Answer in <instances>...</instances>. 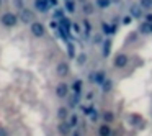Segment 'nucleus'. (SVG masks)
<instances>
[{
  "label": "nucleus",
  "mask_w": 152,
  "mask_h": 136,
  "mask_svg": "<svg viewBox=\"0 0 152 136\" xmlns=\"http://www.w3.org/2000/svg\"><path fill=\"white\" fill-rule=\"evenodd\" d=\"M0 21H2V25L7 28H13L15 25L18 23V15H15L13 12H5L4 15H2V18H0Z\"/></svg>",
  "instance_id": "f257e3e1"
},
{
  "label": "nucleus",
  "mask_w": 152,
  "mask_h": 136,
  "mask_svg": "<svg viewBox=\"0 0 152 136\" xmlns=\"http://www.w3.org/2000/svg\"><path fill=\"white\" fill-rule=\"evenodd\" d=\"M31 35L36 36V38H43L44 35H46L44 25L41 23V21H33V23H31Z\"/></svg>",
  "instance_id": "f03ea898"
},
{
  "label": "nucleus",
  "mask_w": 152,
  "mask_h": 136,
  "mask_svg": "<svg viewBox=\"0 0 152 136\" xmlns=\"http://www.w3.org/2000/svg\"><path fill=\"white\" fill-rule=\"evenodd\" d=\"M18 20L23 21V23H33L34 21V13L30 8H21L20 15H18Z\"/></svg>",
  "instance_id": "7ed1b4c3"
},
{
  "label": "nucleus",
  "mask_w": 152,
  "mask_h": 136,
  "mask_svg": "<svg viewBox=\"0 0 152 136\" xmlns=\"http://www.w3.org/2000/svg\"><path fill=\"white\" fill-rule=\"evenodd\" d=\"M126 64H128V56H126L124 53H119L115 56V61H113V66L118 67V69H121V67H124Z\"/></svg>",
  "instance_id": "20e7f679"
},
{
  "label": "nucleus",
  "mask_w": 152,
  "mask_h": 136,
  "mask_svg": "<svg viewBox=\"0 0 152 136\" xmlns=\"http://www.w3.org/2000/svg\"><path fill=\"white\" fill-rule=\"evenodd\" d=\"M67 93H69V85L67 84H59V85L56 87V95L59 97V99H66Z\"/></svg>",
  "instance_id": "39448f33"
},
{
  "label": "nucleus",
  "mask_w": 152,
  "mask_h": 136,
  "mask_svg": "<svg viewBox=\"0 0 152 136\" xmlns=\"http://www.w3.org/2000/svg\"><path fill=\"white\" fill-rule=\"evenodd\" d=\"M34 8L41 13H46L49 10V4H48V0H34Z\"/></svg>",
  "instance_id": "423d86ee"
},
{
  "label": "nucleus",
  "mask_w": 152,
  "mask_h": 136,
  "mask_svg": "<svg viewBox=\"0 0 152 136\" xmlns=\"http://www.w3.org/2000/svg\"><path fill=\"white\" fill-rule=\"evenodd\" d=\"M57 129H59V133L62 136H67L70 133V129H72V126H70L69 121H66V120H62V121L59 123V126H57Z\"/></svg>",
  "instance_id": "0eeeda50"
},
{
  "label": "nucleus",
  "mask_w": 152,
  "mask_h": 136,
  "mask_svg": "<svg viewBox=\"0 0 152 136\" xmlns=\"http://www.w3.org/2000/svg\"><path fill=\"white\" fill-rule=\"evenodd\" d=\"M56 71H57V74H59L61 77H66L67 74H69V64L67 62H59L57 67H56Z\"/></svg>",
  "instance_id": "6e6552de"
},
{
  "label": "nucleus",
  "mask_w": 152,
  "mask_h": 136,
  "mask_svg": "<svg viewBox=\"0 0 152 136\" xmlns=\"http://www.w3.org/2000/svg\"><path fill=\"white\" fill-rule=\"evenodd\" d=\"M98 136H111V126L108 123H103L98 126Z\"/></svg>",
  "instance_id": "1a4fd4ad"
},
{
  "label": "nucleus",
  "mask_w": 152,
  "mask_h": 136,
  "mask_svg": "<svg viewBox=\"0 0 152 136\" xmlns=\"http://www.w3.org/2000/svg\"><path fill=\"white\" fill-rule=\"evenodd\" d=\"M105 77H106L105 72H103V71H98V72H95V76H90V79H93L98 85H102V84L105 82Z\"/></svg>",
  "instance_id": "9d476101"
},
{
  "label": "nucleus",
  "mask_w": 152,
  "mask_h": 136,
  "mask_svg": "<svg viewBox=\"0 0 152 136\" xmlns=\"http://www.w3.org/2000/svg\"><path fill=\"white\" fill-rule=\"evenodd\" d=\"M57 118L62 121V120H67L69 118V110L66 108V107H61L59 110H57Z\"/></svg>",
  "instance_id": "9b49d317"
},
{
  "label": "nucleus",
  "mask_w": 152,
  "mask_h": 136,
  "mask_svg": "<svg viewBox=\"0 0 152 136\" xmlns=\"http://www.w3.org/2000/svg\"><path fill=\"white\" fill-rule=\"evenodd\" d=\"M82 87H83V82L80 79H77L75 82L72 84V90H74V93H77V95H79L80 92H82Z\"/></svg>",
  "instance_id": "f8f14e48"
},
{
  "label": "nucleus",
  "mask_w": 152,
  "mask_h": 136,
  "mask_svg": "<svg viewBox=\"0 0 152 136\" xmlns=\"http://www.w3.org/2000/svg\"><path fill=\"white\" fill-rule=\"evenodd\" d=\"M131 15L134 18H141L142 17V7L141 5H134V7L131 8Z\"/></svg>",
  "instance_id": "ddd939ff"
},
{
  "label": "nucleus",
  "mask_w": 152,
  "mask_h": 136,
  "mask_svg": "<svg viewBox=\"0 0 152 136\" xmlns=\"http://www.w3.org/2000/svg\"><path fill=\"white\" fill-rule=\"evenodd\" d=\"M82 10H83V13H85V15H92L93 12H95V8H93V5H92V4L85 2V4L82 5Z\"/></svg>",
  "instance_id": "4468645a"
},
{
  "label": "nucleus",
  "mask_w": 152,
  "mask_h": 136,
  "mask_svg": "<svg viewBox=\"0 0 152 136\" xmlns=\"http://www.w3.org/2000/svg\"><path fill=\"white\" fill-rule=\"evenodd\" d=\"M110 5H111V0H96V7H98V8H102V10L108 8Z\"/></svg>",
  "instance_id": "2eb2a0df"
},
{
  "label": "nucleus",
  "mask_w": 152,
  "mask_h": 136,
  "mask_svg": "<svg viewBox=\"0 0 152 136\" xmlns=\"http://www.w3.org/2000/svg\"><path fill=\"white\" fill-rule=\"evenodd\" d=\"M66 10L69 13H74L75 12V2L74 0H66Z\"/></svg>",
  "instance_id": "dca6fc26"
},
{
  "label": "nucleus",
  "mask_w": 152,
  "mask_h": 136,
  "mask_svg": "<svg viewBox=\"0 0 152 136\" xmlns=\"http://www.w3.org/2000/svg\"><path fill=\"white\" fill-rule=\"evenodd\" d=\"M103 120H105V123H110V121L115 120V115H113L111 112H105L103 113Z\"/></svg>",
  "instance_id": "f3484780"
},
{
  "label": "nucleus",
  "mask_w": 152,
  "mask_h": 136,
  "mask_svg": "<svg viewBox=\"0 0 152 136\" xmlns=\"http://www.w3.org/2000/svg\"><path fill=\"white\" fill-rule=\"evenodd\" d=\"M139 5L142 8H152V0H139Z\"/></svg>",
  "instance_id": "a211bd4d"
},
{
  "label": "nucleus",
  "mask_w": 152,
  "mask_h": 136,
  "mask_svg": "<svg viewBox=\"0 0 152 136\" xmlns=\"http://www.w3.org/2000/svg\"><path fill=\"white\" fill-rule=\"evenodd\" d=\"M13 7H15V8H18V10H21V8H25L23 0H13Z\"/></svg>",
  "instance_id": "6ab92c4d"
},
{
  "label": "nucleus",
  "mask_w": 152,
  "mask_h": 136,
  "mask_svg": "<svg viewBox=\"0 0 152 136\" xmlns=\"http://www.w3.org/2000/svg\"><path fill=\"white\" fill-rule=\"evenodd\" d=\"M69 123H70V126H77V123H79V118H77V115H72L70 116V120H69Z\"/></svg>",
  "instance_id": "aec40b11"
},
{
  "label": "nucleus",
  "mask_w": 152,
  "mask_h": 136,
  "mask_svg": "<svg viewBox=\"0 0 152 136\" xmlns=\"http://www.w3.org/2000/svg\"><path fill=\"white\" fill-rule=\"evenodd\" d=\"M102 85H103V90H105V92H108V90L113 87V82H110V80H106V82H103V84H102Z\"/></svg>",
  "instance_id": "412c9836"
},
{
  "label": "nucleus",
  "mask_w": 152,
  "mask_h": 136,
  "mask_svg": "<svg viewBox=\"0 0 152 136\" xmlns=\"http://www.w3.org/2000/svg\"><path fill=\"white\" fill-rule=\"evenodd\" d=\"M0 136H8L7 128H4V126H0Z\"/></svg>",
  "instance_id": "4be33fe9"
},
{
  "label": "nucleus",
  "mask_w": 152,
  "mask_h": 136,
  "mask_svg": "<svg viewBox=\"0 0 152 136\" xmlns=\"http://www.w3.org/2000/svg\"><path fill=\"white\" fill-rule=\"evenodd\" d=\"M85 61H87V56H85V54H80V56H79V64H83Z\"/></svg>",
  "instance_id": "5701e85b"
},
{
  "label": "nucleus",
  "mask_w": 152,
  "mask_h": 136,
  "mask_svg": "<svg viewBox=\"0 0 152 136\" xmlns=\"http://www.w3.org/2000/svg\"><path fill=\"white\" fill-rule=\"evenodd\" d=\"M108 48H110V41H106V43H105V49H103V54H105V56H108Z\"/></svg>",
  "instance_id": "b1692460"
},
{
  "label": "nucleus",
  "mask_w": 152,
  "mask_h": 136,
  "mask_svg": "<svg viewBox=\"0 0 152 136\" xmlns=\"http://www.w3.org/2000/svg\"><path fill=\"white\" fill-rule=\"evenodd\" d=\"M83 26H85V30H87V33H90V23L87 20H83Z\"/></svg>",
  "instance_id": "393cba45"
},
{
  "label": "nucleus",
  "mask_w": 152,
  "mask_h": 136,
  "mask_svg": "<svg viewBox=\"0 0 152 136\" xmlns=\"http://www.w3.org/2000/svg\"><path fill=\"white\" fill-rule=\"evenodd\" d=\"M123 23H124V25L131 23V17H126V18H123Z\"/></svg>",
  "instance_id": "a878e982"
},
{
  "label": "nucleus",
  "mask_w": 152,
  "mask_h": 136,
  "mask_svg": "<svg viewBox=\"0 0 152 136\" xmlns=\"http://www.w3.org/2000/svg\"><path fill=\"white\" fill-rule=\"evenodd\" d=\"M48 4L53 5V7H56V5H57V0H48Z\"/></svg>",
  "instance_id": "bb28decb"
},
{
  "label": "nucleus",
  "mask_w": 152,
  "mask_h": 136,
  "mask_svg": "<svg viewBox=\"0 0 152 136\" xmlns=\"http://www.w3.org/2000/svg\"><path fill=\"white\" fill-rule=\"evenodd\" d=\"M69 54H70V56H74V46H72V44L69 46Z\"/></svg>",
  "instance_id": "cd10ccee"
},
{
  "label": "nucleus",
  "mask_w": 152,
  "mask_h": 136,
  "mask_svg": "<svg viewBox=\"0 0 152 136\" xmlns=\"http://www.w3.org/2000/svg\"><path fill=\"white\" fill-rule=\"evenodd\" d=\"M72 136H80V133H79V131H75V133H74Z\"/></svg>",
  "instance_id": "c85d7f7f"
},
{
  "label": "nucleus",
  "mask_w": 152,
  "mask_h": 136,
  "mask_svg": "<svg viewBox=\"0 0 152 136\" xmlns=\"http://www.w3.org/2000/svg\"><path fill=\"white\" fill-rule=\"evenodd\" d=\"M0 7H2V0H0Z\"/></svg>",
  "instance_id": "c756f323"
}]
</instances>
